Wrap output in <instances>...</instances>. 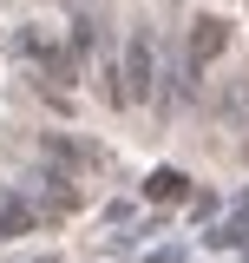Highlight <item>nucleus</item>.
I'll list each match as a JSON object with an SVG mask.
<instances>
[{
	"mask_svg": "<svg viewBox=\"0 0 249 263\" xmlns=\"http://www.w3.org/2000/svg\"><path fill=\"white\" fill-rule=\"evenodd\" d=\"M151 66H157V46H151V33L138 27L131 40H125V66L112 72L118 105H144V99H151Z\"/></svg>",
	"mask_w": 249,
	"mask_h": 263,
	"instance_id": "nucleus-1",
	"label": "nucleus"
},
{
	"mask_svg": "<svg viewBox=\"0 0 249 263\" xmlns=\"http://www.w3.org/2000/svg\"><path fill=\"white\" fill-rule=\"evenodd\" d=\"M223 46H230V27H223V20H210V13H203V20H197V27H190V66H203V60H217Z\"/></svg>",
	"mask_w": 249,
	"mask_h": 263,
	"instance_id": "nucleus-2",
	"label": "nucleus"
},
{
	"mask_svg": "<svg viewBox=\"0 0 249 263\" xmlns=\"http://www.w3.org/2000/svg\"><path fill=\"white\" fill-rule=\"evenodd\" d=\"M39 152H53L59 164H98L92 145H72V138H59V132H46V138H39Z\"/></svg>",
	"mask_w": 249,
	"mask_h": 263,
	"instance_id": "nucleus-3",
	"label": "nucleus"
},
{
	"mask_svg": "<svg viewBox=\"0 0 249 263\" xmlns=\"http://www.w3.org/2000/svg\"><path fill=\"white\" fill-rule=\"evenodd\" d=\"M184 171H171V164H164V171H151V178H144V197H157V204H171V197H184Z\"/></svg>",
	"mask_w": 249,
	"mask_h": 263,
	"instance_id": "nucleus-4",
	"label": "nucleus"
},
{
	"mask_svg": "<svg viewBox=\"0 0 249 263\" xmlns=\"http://www.w3.org/2000/svg\"><path fill=\"white\" fill-rule=\"evenodd\" d=\"M27 230H33V211L20 197H0V237H27Z\"/></svg>",
	"mask_w": 249,
	"mask_h": 263,
	"instance_id": "nucleus-5",
	"label": "nucleus"
}]
</instances>
